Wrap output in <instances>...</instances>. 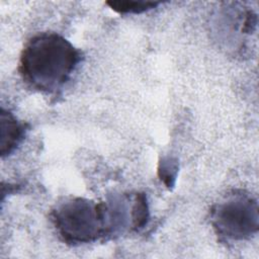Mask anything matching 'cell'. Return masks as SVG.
<instances>
[{
	"label": "cell",
	"instance_id": "cell-3",
	"mask_svg": "<svg viewBox=\"0 0 259 259\" xmlns=\"http://www.w3.org/2000/svg\"><path fill=\"white\" fill-rule=\"evenodd\" d=\"M210 222L215 233L223 238L234 241L250 239L259 229L257 199L243 190H235L211 207Z\"/></svg>",
	"mask_w": 259,
	"mask_h": 259
},
{
	"label": "cell",
	"instance_id": "cell-4",
	"mask_svg": "<svg viewBox=\"0 0 259 259\" xmlns=\"http://www.w3.org/2000/svg\"><path fill=\"white\" fill-rule=\"evenodd\" d=\"M27 124L18 120L14 114L1 107L0 111V154L4 158L12 154L23 141Z\"/></svg>",
	"mask_w": 259,
	"mask_h": 259
},
{
	"label": "cell",
	"instance_id": "cell-5",
	"mask_svg": "<svg viewBox=\"0 0 259 259\" xmlns=\"http://www.w3.org/2000/svg\"><path fill=\"white\" fill-rule=\"evenodd\" d=\"M150 219L149 204L145 193L136 192L133 195L132 203V230L139 231L143 229Z\"/></svg>",
	"mask_w": 259,
	"mask_h": 259
},
{
	"label": "cell",
	"instance_id": "cell-7",
	"mask_svg": "<svg viewBox=\"0 0 259 259\" xmlns=\"http://www.w3.org/2000/svg\"><path fill=\"white\" fill-rule=\"evenodd\" d=\"M178 171V165L176 160L171 158H165L160 162L158 174L163 183L170 188V186L174 185L176 175Z\"/></svg>",
	"mask_w": 259,
	"mask_h": 259
},
{
	"label": "cell",
	"instance_id": "cell-2",
	"mask_svg": "<svg viewBox=\"0 0 259 259\" xmlns=\"http://www.w3.org/2000/svg\"><path fill=\"white\" fill-rule=\"evenodd\" d=\"M61 239L69 245H82L108 237L105 202L71 197L59 203L51 213Z\"/></svg>",
	"mask_w": 259,
	"mask_h": 259
},
{
	"label": "cell",
	"instance_id": "cell-1",
	"mask_svg": "<svg viewBox=\"0 0 259 259\" xmlns=\"http://www.w3.org/2000/svg\"><path fill=\"white\" fill-rule=\"evenodd\" d=\"M83 57L64 36L55 32H41L24 45L18 72L32 89L52 94L70 80Z\"/></svg>",
	"mask_w": 259,
	"mask_h": 259
},
{
	"label": "cell",
	"instance_id": "cell-6",
	"mask_svg": "<svg viewBox=\"0 0 259 259\" xmlns=\"http://www.w3.org/2000/svg\"><path fill=\"white\" fill-rule=\"evenodd\" d=\"M106 4L115 12L120 14H139L150 9L155 8L160 4V2H150V1H108Z\"/></svg>",
	"mask_w": 259,
	"mask_h": 259
}]
</instances>
